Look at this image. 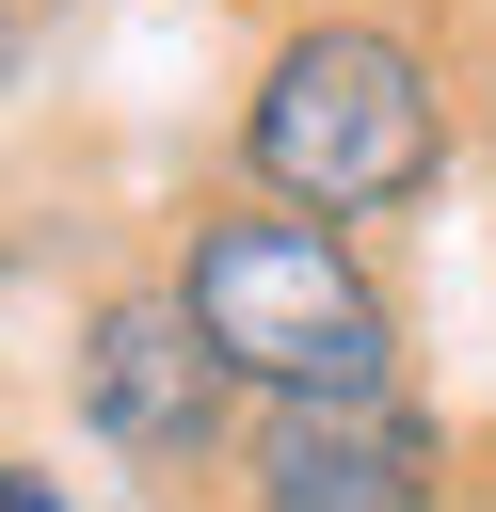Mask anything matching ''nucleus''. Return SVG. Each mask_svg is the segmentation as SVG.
<instances>
[{
	"label": "nucleus",
	"mask_w": 496,
	"mask_h": 512,
	"mask_svg": "<svg viewBox=\"0 0 496 512\" xmlns=\"http://www.w3.org/2000/svg\"><path fill=\"white\" fill-rule=\"evenodd\" d=\"M160 288L208 336V368L256 384L272 416H368V400H400V320H384L352 224H304L272 192L256 208H192V240H176Z\"/></svg>",
	"instance_id": "1"
},
{
	"label": "nucleus",
	"mask_w": 496,
	"mask_h": 512,
	"mask_svg": "<svg viewBox=\"0 0 496 512\" xmlns=\"http://www.w3.org/2000/svg\"><path fill=\"white\" fill-rule=\"evenodd\" d=\"M240 160H256V192L304 208V224H384V208H416V192L448 176V96H432L416 32H384V16H304V32L256 64V96H240Z\"/></svg>",
	"instance_id": "2"
},
{
	"label": "nucleus",
	"mask_w": 496,
	"mask_h": 512,
	"mask_svg": "<svg viewBox=\"0 0 496 512\" xmlns=\"http://www.w3.org/2000/svg\"><path fill=\"white\" fill-rule=\"evenodd\" d=\"M224 368H208V336L176 320V288H112L96 320H80V416H96V448H128V464H208L224 448Z\"/></svg>",
	"instance_id": "3"
},
{
	"label": "nucleus",
	"mask_w": 496,
	"mask_h": 512,
	"mask_svg": "<svg viewBox=\"0 0 496 512\" xmlns=\"http://www.w3.org/2000/svg\"><path fill=\"white\" fill-rule=\"evenodd\" d=\"M240 512H448V496H432V432L368 400V416H256Z\"/></svg>",
	"instance_id": "4"
},
{
	"label": "nucleus",
	"mask_w": 496,
	"mask_h": 512,
	"mask_svg": "<svg viewBox=\"0 0 496 512\" xmlns=\"http://www.w3.org/2000/svg\"><path fill=\"white\" fill-rule=\"evenodd\" d=\"M0 512H64V480L48 464H0Z\"/></svg>",
	"instance_id": "5"
},
{
	"label": "nucleus",
	"mask_w": 496,
	"mask_h": 512,
	"mask_svg": "<svg viewBox=\"0 0 496 512\" xmlns=\"http://www.w3.org/2000/svg\"><path fill=\"white\" fill-rule=\"evenodd\" d=\"M0 96H16V16H0Z\"/></svg>",
	"instance_id": "6"
}]
</instances>
